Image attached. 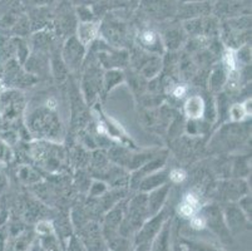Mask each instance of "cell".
Listing matches in <instances>:
<instances>
[{
  "label": "cell",
  "mask_w": 252,
  "mask_h": 251,
  "mask_svg": "<svg viewBox=\"0 0 252 251\" xmlns=\"http://www.w3.org/2000/svg\"><path fill=\"white\" fill-rule=\"evenodd\" d=\"M142 5L144 10L156 18L171 17L177 11L172 0H142Z\"/></svg>",
  "instance_id": "6da1fadb"
},
{
  "label": "cell",
  "mask_w": 252,
  "mask_h": 251,
  "mask_svg": "<svg viewBox=\"0 0 252 251\" xmlns=\"http://www.w3.org/2000/svg\"><path fill=\"white\" fill-rule=\"evenodd\" d=\"M99 31H102L103 36L111 39L112 41H121L126 38V25L122 22L116 19H107L103 23L102 28Z\"/></svg>",
  "instance_id": "7a4b0ae2"
},
{
  "label": "cell",
  "mask_w": 252,
  "mask_h": 251,
  "mask_svg": "<svg viewBox=\"0 0 252 251\" xmlns=\"http://www.w3.org/2000/svg\"><path fill=\"white\" fill-rule=\"evenodd\" d=\"M99 34V25L93 22H82L78 27V40L83 45L91 44Z\"/></svg>",
  "instance_id": "3957f363"
},
{
  "label": "cell",
  "mask_w": 252,
  "mask_h": 251,
  "mask_svg": "<svg viewBox=\"0 0 252 251\" xmlns=\"http://www.w3.org/2000/svg\"><path fill=\"white\" fill-rule=\"evenodd\" d=\"M200 209V199L196 196L194 193H187L181 201L180 207H178V213L183 216V217H193L197 215V211Z\"/></svg>",
  "instance_id": "277c9868"
},
{
  "label": "cell",
  "mask_w": 252,
  "mask_h": 251,
  "mask_svg": "<svg viewBox=\"0 0 252 251\" xmlns=\"http://www.w3.org/2000/svg\"><path fill=\"white\" fill-rule=\"evenodd\" d=\"M139 43H141V47H143L144 49L150 50V52H157L159 53L162 50V44H161V36H158L156 32L153 31H143L138 36Z\"/></svg>",
  "instance_id": "5b68a950"
},
{
  "label": "cell",
  "mask_w": 252,
  "mask_h": 251,
  "mask_svg": "<svg viewBox=\"0 0 252 251\" xmlns=\"http://www.w3.org/2000/svg\"><path fill=\"white\" fill-rule=\"evenodd\" d=\"M205 112V102L200 96L189 97L185 103V113L189 119H198Z\"/></svg>",
  "instance_id": "8992f818"
},
{
  "label": "cell",
  "mask_w": 252,
  "mask_h": 251,
  "mask_svg": "<svg viewBox=\"0 0 252 251\" xmlns=\"http://www.w3.org/2000/svg\"><path fill=\"white\" fill-rule=\"evenodd\" d=\"M245 216L238 211H231L227 215V227L231 231H240L245 225Z\"/></svg>",
  "instance_id": "52a82bcc"
},
{
  "label": "cell",
  "mask_w": 252,
  "mask_h": 251,
  "mask_svg": "<svg viewBox=\"0 0 252 251\" xmlns=\"http://www.w3.org/2000/svg\"><path fill=\"white\" fill-rule=\"evenodd\" d=\"M150 251H169L168 244V231L163 230L161 235H157L153 240L152 248H150Z\"/></svg>",
  "instance_id": "ba28073f"
},
{
  "label": "cell",
  "mask_w": 252,
  "mask_h": 251,
  "mask_svg": "<svg viewBox=\"0 0 252 251\" xmlns=\"http://www.w3.org/2000/svg\"><path fill=\"white\" fill-rule=\"evenodd\" d=\"M249 113L250 110L246 105H235L233 107H231L230 109V116L233 121H241V119H244Z\"/></svg>",
  "instance_id": "9c48e42d"
},
{
  "label": "cell",
  "mask_w": 252,
  "mask_h": 251,
  "mask_svg": "<svg viewBox=\"0 0 252 251\" xmlns=\"http://www.w3.org/2000/svg\"><path fill=\"white\" fill-rule=\"evenodd\" d=\"M11 156L9 144L0 140V163H8L11 160Z\"/></svg>",
  "instance_id": "30bf717a"
},
{
  "label": "cell",
  "mask_w": 252,
  "mask_h": 251,
  "mask_svg": "<svg viewBox=\"0 0 252 251\" xmlns=\"http://www.w3.org/2000/svg\"><path fill=\"white\" fill-rule=\"evenodd\" d=\"M189 249H191L192 251H221L215 248V246L208 245V244L193 243V241L189 243Z\"/></svg>",
  "instance_id": "8fae6325"
},
{
  "label": "cell",
  "mask_w": 252,
  "mask_h": 251,
  "mask_svg": "<svg viewBox=\"0 0 252 251\" xmlns=\"http://www.w3.org/2000/svg\"><path fill=\"white\" fill-rule=\"evenodd\" d=\"M65 251H87L86 246L81 243V240H78L77 238H70L69 243H68V248Z\"/></svg>",
  "instance_id": "7c38bea8"
},
{
  "label": "cell",
  "mask_w": 252,
  "mask_h": 251,
  "mask_svg": "<svg viewBox=\"0 0 252 251\" xmlns=\"http://www.w3.org/2000/svg\"><path fill=\"white\" fill-rule=\"evenodd\" d=\"M169 179H171V181H173L175 183H180L186 179V172L180 169L172 170L171 174H169Z\"/></svg>",
  "instance_id": "4fadbf2b"
},
{
  "label": "cell",
  "mask_w": 252,
  "mask_h": 251,
  "mask_svg": "<svg viewBox=\"0 0 252 251\" xmlns=\"http://www.w3.org/2000/svg\"><path fill=\"white\" fill-rule=\"evenodd\" d=\"M186 93H187V88H186L185 86H176L175 89H173V92H172V94H173V97H176V98H183V97L186 96Z\"/></svg>",
  "instance_id": "5bb4252c"
},
{
  "label": "cell",
  "mask_w": 252,
  "mask_h": 251,
  "mask_svg": "<svg viewBox=\"0 0 252 251\" xmlns=\"http://www.w3.org/2000/svg\"><path fill=\"white\" fill-rule=\"evenodd\" d=\"M1 92H3V84H0V94H1Z\"/></svg>",
  "instance_id": "9a60e30c"
}]
</instances>
